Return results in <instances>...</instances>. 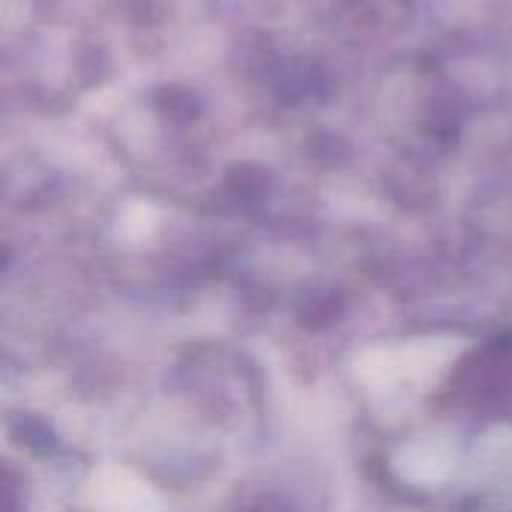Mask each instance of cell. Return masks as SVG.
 <instances>
[{"label":"cell","mask_w":512,"mask_h":512,"mask_svg":"<svg viewBox=\"0 0 512 512\" xmlns=\"http://www.w3.org/2000/svg\"><path fill=\"white\" fill-rule=\"evenodd\" d=\"M96 501L108 512H153L156 501L147 492V486H141L138 480H132L123 471H105L96 480Z\"/></svg>","instance_id":"1"},{"label":"cell","mask_w":512,"mask_h":512,"mask_svg":"<svg viewBox=\"0 0 512 512\" xmlns=\"http://www.w3.org/2000/svg\"><path fill=\"white\" fill-rule=\"evenodd\" d=\"M402 474L414 483H438L447 468H450V456L441 447L432 444H417L411 450H405L402 462H399Z\"/></svg>","instance_id":"2"}]
</instances>
